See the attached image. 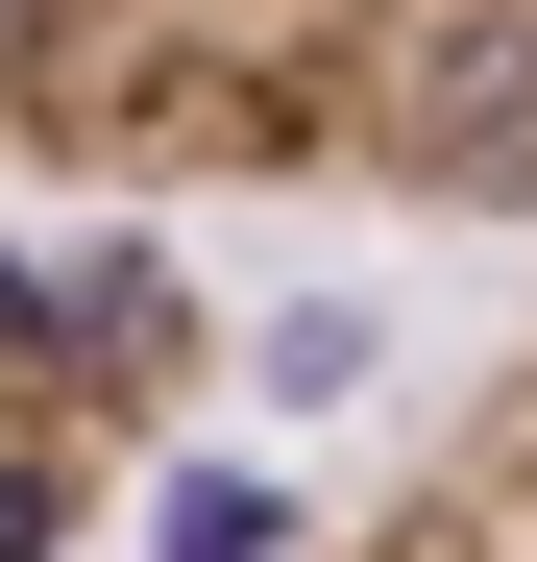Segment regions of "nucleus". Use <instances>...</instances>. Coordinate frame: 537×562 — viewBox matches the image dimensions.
I'll return each mask as SVG.
<instances>
[{
    "instance_id": "nucleus-1",
    "label": "nucleus",
    "mask_w": 537,
    "mask_h": 562,
    "mask_svg": "<svg viewBox=\"0 0 537 562\" xmlns=\"http://www.w3.org/2000/svg\"><path fill=\"white\" fill-rule=\"evenodd\" d=\"M0 171L537 221V0H0Z\"/></svg>"
},
{
    "instance_id": "nucleus-2",
    "label": "nucleus",
    "mask_w": 537,
    "mask_h": 562,
    "mask_svg": "<svg viewBox=\"0 0 537 562\" xmlns=\"http://www.w3.org/2000/svg\"><path fill=\"white\" fill-rule=\"evenodd\" d=\"M196 392V294L147 245H25L0 221V562H73L123 514V464Z\"/></svg>"
},
{
    "instance_id": "nucleus-3",
    "label": "nucleus",
    "mask_w": 537,
    "mask_h": 562,
    "mask_svg": "<svg viewBox=\"0 0 537 562\" xmlns=\"http://www.w3.org/2000/svg\"><path fill=\"white\" fill-rule=\"evenodd\" d=\"M342 562H537V318L465 367V416L367 490V538H342Z\"/></svg>"
}]
</instances>
